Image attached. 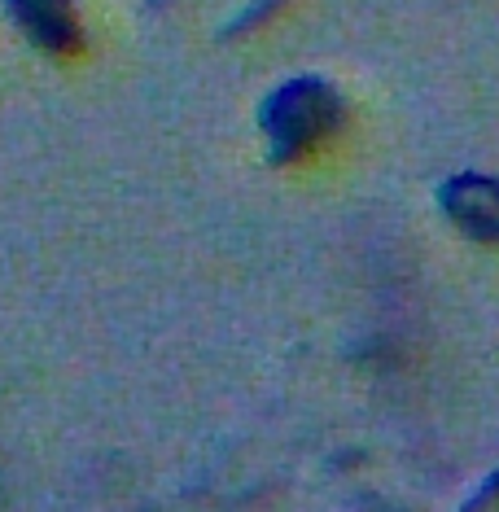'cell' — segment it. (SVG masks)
I'll list each match as a JSON object with an SVG mask.
<instances>
[{
  "mask_svg": "<svg viewBox=\"0 0 499 512\" xmlns=\"http://www.w3.org/2000/svg\"><path fill=\"white\" fill-rule=\"evenodd\" d=\"M0 5L40 53L71 57L84 49V22H79L75 0H0Z\"/></svg>",
  "mask_w": 499,
  "mask_h": 512,
  "instance_id": "obj_2",
  "label": "cell"
},
{
  "mask_svg": "<svg viewBox=\"0 0 499 512\" xmlns=\"http://www.w3.org/2000/svg\"><path fill=\"white\" fill-rule=\"evenodd\" d=\"M285 5L289 0H250L246 9H237V18L228 22V36H246V31H259L263 22H272L276 14H285Z\"/></svg>",
  "mask_w": 499,
  "mask_h": 512,
  "instance_id": "obj_4",
  "label": "cell"
},
{
  "mask_svg": "<svg viewBox=\"0 0 499 512\" xmlns=\"http://www.w3.org/2000/svg\"><path fill=\"white\" fill-rule=\"evenodd\" d=\"M346 123L342 92L320 75H294L276 84L259 106V127L276 162H294L338 136Z\"/></svg>",
  "mask_w": 499,
  "mask_h": 512,
  "instance_id": "obj_1",
  "label": "cell"
},
{
  "mask_svg": "<svg viewBox=\"0 0 499 512\" xmlns=\"http://www.w3.org/2000/svg\"><path fill=\"white\" fill-rule=\"evenodd\" d=\"M464 512H499V477H491V486H486V491L473 499Z\"/></svg>",
  "mask_w": 499,
  "mask_h": 512,
  "instance_id": "obj_5",
  "label": "cell"
},
{
  "mask_svg": "<svg viewBox=\"0 0 499 512\" xmlns=\"http://www.w3.org/2000/svg\"><path fill=\"white\" fill-rule=\"evenodd\" d=\"M438 206L473 241H491V246L499 241V180L495 176H478V171L451 176L438 189Z\"/></svg>",
  "mask_w": 499,
  "mask_h": 512,
  "instance_id": "obj_3",
  "label": "cell"
}]
</instances>
